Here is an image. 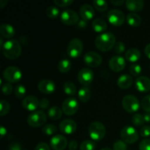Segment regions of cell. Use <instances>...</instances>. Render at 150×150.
I'll return each mask as SVG.
<instances>
[{"mask_svg":"<svg viewBox=\"0 0 150 150\" xmlns=\"http://www.w3.org/2000/svg\"><path fill=\"white\" fill-rule=\"evenodd\" d=\"M111 3L114 6H121L122 4H124V0H111Z\"/></svg>","mask_w":150,"mask_h":150,"instance_id":"obj_50","label":"cell"},{"mask_svg":"<svg viewBox=\"0 0 150 150\" xmlns=\"http://www.w3.org/2000/svg\"><path fill=\"white\" fill-rule=\"evenodd\" d=\"M59 130L62 133L66 135H70L75 133L77 129V125L76 122L72 120H64L59 124Z\"/></svg>","mask_w":150,"mask_h":150,"instance_id":"obj_16","label":"cell"},{"mask_svg":"<svg viewBox=\"0 0 150 150\" xmlns=\"http://www.w3.org/2000/svg\"><path fill=\"white\" fill-rule=\"evenodd\" d=\"M88 131L91 139L97 142L102 140L106 133L105 126L100 122H94L91 123Z\"/></svg>","mask_w":150,"mask_h":150,"instance_id":"obj_3","label":"cell"},{"mask_svg":"<svg viewBox=\"0 0 150 150\" xmlns=\"http://www.w3.org/2000/svg\"><path fill=\"white\" fill-rule=\"evenodd\" d=\"M114 150H127V146L122 140H118L114 144Z\"/></svg>","mask_w":150,"mask_h":150,"instance_id":"obj_40","label":"cell"},{"mask_svg":"<svg viewBox=\"0 0 150 150\" xmlns=\"http://www.w3.org/2000/svg\"><path fill=\"white\" fill-rule=\"evenodd\" d=\"M92 29L96 32H105L107 29V23L101 18H96L92 22Z\"/></svg>","mask_w":150,"mask_h":150,"instance_id":"obj_26","label":"cell"},{"mask_svg":"<svg viewBox=\"0 0 150 150\" xmlns=\"http://www.w3.org/2000/svg\"><path fill=\"white\" fill-rule=\"evenodd\" d=\"M0 42H1V46L2 47L3 45H4V43H3V40H2V38H1V39H0Z\"/></svg>","mask_w":150,"mask_h":150,"instance_id":"obj_55","label":"cell"},{"mask_svg":"<svg viewBox=\"0 0 150 150\" xmlns=\"http://www.w3.org/2000/svg\"><path fill=\"white\" fill-rule=\"evenodd\" d=\"M79 98L81 102L86 103L91 98V91L86 86L81 87L79 91Z\"/></svg>","mask_w":150,"mask_h":150,"instance_id":"obj_28","label":"cell"},{"mask_svg":"<svg viewBox=\"0 0 150 150\" xmlns=\"http://www.w3.org/2000/svg\"><path fill=\"white\" fill-rule=\"evenodd\" d=\"M78 147V143L76 141L73 140L70 141L68 144V149L69 150H76Z\"/></svg>","mask_w":150,"mask_h":150,"instance_id":"obj_49","label":"cell"},{"mask_svg":"<svg viewBox=\"0 0 150 150\" xmlns=\"http://www.w3.org/2000/svg\"><path fill=\"white\" fill-rule=\"evenodd\" d=\"M3 77L9 83H17L21 79L22 73L19 68L13 66L7 67L3 73Z\"/></svg>","mask_w":150,"mask_h":150,"instance_id":"obj_8","label":"cell"},{"mask_svg":"<svg viewBox=\"0 0 150 150\" xmlns=\"http://www.w3.org/2000/svg\"><path fill=\"white\" fill-rule=\"evenodd\" d=\"M62 110L67 116H72L76 114L79 110V103L73 98L64 100L62 105Z\"/></svg>","mask_w":150,"mask_h":150,"instance_id":"obj_10","label":"cell"},{"mask_svg":"<svg viewBox=\"0 0 150 150\" xmlns=\"http://www.w3.org/2000/svg\"><path fill=\"white\" fill-rule=\"evenodd\" d=\"M141 106L146 112H150V95L145 96L141 101Z\"/></svg>","mask_w":150,"mask_h":150,"instance_id":"obj_38","label":"cell"},{"mask_svg":"<svg viewBox=\"0 0 150 150\" xmlns=\"http://www.w3.org/2000/svg\"><path fill=\"white\" fill-rule=\"evenodd\" d=\"M127 23L133 27H138L142 24V18L136 13H129L126 18Z\"/></svg>","mask_w":150,"mask_h":150,"instance_id":"obj_24","label":"cell"},{"mask_svg":"<svg viewBox=\"0 0 150 150\" xmlns=\"http://www.w3.org/2000/svg\"><path fill=\"white\" fill-rule=\"evenodd\" d=\"M35 150H51V149L46 143H40L37 145Z\"/></svg>","mask_w":150,"mask_h":150,"instance_id":"obj_47","label":"cell"},{"mask_svg":"<svg viewBox=\"0 0 150 150\" xmlns=\"http://www.w3.org/2000/svg\"><path fill=\"white\" fill-rule=\"evenodd\" d=\"M93 4L95 8L100 12H104L108 9V3L105 1L95 0V1H93Z\"/></svg>","mask_w":150,"mask_h":150,"instance_id":"obj_33","label":"cell"},{"mask_svg":"<svg viewBox=\"0 0 150 150\" xmlns=\"http://www.w3.org/2000/svg\"><path fill=\"white\" fill-rule=\"evenodd\" d=\"M83 61L87 66L90 67H98L102 64V57L95 51H89L83 57Z\"/></svg>","mask_w":150,"mask_h":150,"instance_id":"obj_11","label":"cell"},{"mask_svg":"<svg viewBox=\"0 0 150 150\" xmlns=\"http://www.w3.org/2000/svg\"><path fill=\"white\" fill-rule=\"evenodd\" d=\"M144 53L146 54V57L150 59V43L148 44L144 48Z\"/></svg>","mask_w":150,"mask_h":150,"instance_id":"obj_51","label":"cell"},{"mask_svg":"<svg viewBox=\"0 0 150 150\" xmlns=\"http://www.w3.org/2000/svg\"><path fill=\"white\" fill-rule=\"evenodd\" d=\"M39 100L34 95H28L22 101V106L29 111H35L39 107Z\"/></svg>","mask_w":150,"mask_h":150,"instance_id":"obj_17","label":"cell"},{"mask_svg":"<svg viewBox=\"0 0 150 150\" xmlns=\"http://www.w3.org/2000/svg\"><path fill=\"white\" fill-rule=\"evenodd\" d=\"M149 69H150V66H149Z\"/></svg>","mask_w":150,"mask_h":150,"instance_id":"obj_57","label":"cell"},{"mask_svg":"<svg viewBox=\"0 0 150 150\" xmlns=\"http://www.w3.org/2000/svg\"><path fill=\"white\" fill-rule=\"evenodd\" d=\"M108 65L112 71L121 72L125 67L126 62L123 57L120 56H114L109 60Z\"/></svg>","mask_w":150,"mask_h":150,"instance_id":"obj_13","label":"cell"},{"mask_svg":"<svg viewBox=\"0 0 150 150\" xmlns=\"http://www.w3.org/2000/svg\"><path fill=\"white\" fill-rule=\"evenodd\" d=\"M6 134H7V130H6L5 127L1 126V128H0V136H1V138L4 137Z\"/></svg>","mask_w":150,"mask_h":150,"instance_id":"obj_52","label":"cell"},{"mask_svg":"<svg viewBox=\"0 0 150 150\" xmlns=\"http://www.w3.org/2000/svg\"><path fill=\"white\" fill-rule=\"evenodd\" d=\"M97 48L103 52H107L111 50L116 45V38L111 32H105L98 35L95 41Z\"/></svg>","mask_w":150,"mask_h":150,"instance_id":"obj_2","label":"cell"},{"mask_svg":"<svg viewBox=\"0 0 150 150\" xmlns=\"http://www.w3.org/2000/svg\"><path fill=\"white\" fill-rule=\"evenodd\" d=\"M59 10L54 6H50L45 10V14L50 18H57L59 16Z\"/></svg>","mask_w":150,"mask_h":150,"instance_id":"obj_31","label":"cell"},{"mask_svg":"<svg viewBox=\"0 0 150 150\" xmlns=\"http://www.w3.org/2000/svg\"><path fill=\"white\" fill-rule=\"evenodd\" d=\"M136 87L139 92H147L150 91V79L146 76H139L135 81Z\"/></svg>","mask_w":150,"mask_h":150,"instance_id":"obj_19","label":"cell"},{"mask_svg":"<svg viewBox=\"0 0 150 150\" xmlns=\"http://www.w3.org/2000/svg\"><path fill=\"white\" fill-rule=\"evenodd\" d=\"M13 87L10 83H5L2 85L1 86V90H2V92L5 95H9L12 93L13 92Z\"/></svg>","mask_w":150,"mask_h":150,"instance_id":"obj_43","label":"cell"},{"mask_svg":"<svg viewBox=\"0 0 150 150\" xmlns=\"http://www.w3.org/2000/svg\"><path fill=\"white\" fill-rule=\"evenodd\" d=\"M54 3L59 7H68L73 3V0H54Z\"/></svg>","mask_w":150,"mask_h":150,"instance_id":"obj_42","label":"cell"},{"mask_svg":"<svg viewBox=\"0 0 150 150\" xmlns=\"http://www.w3.org/2000/svg\"><path fill=\"white\" fill-rule=\"evenodd\" d=\"M121 138L124 142L129 144H134L139 139L137 130L131 126H125L121 130Z\"/></svg>","mask_w":150,"mask_h":150,"instance_id":"obj_5","label":"cell"},{"mask_svg":"<svg viewBox=\"0 0 150 150\" xmlns=\"http://www.w3.org/2000/svg\"><path fill=\"white\" fill-rule=\"evenodd\" d=\"M50 102L48 101V100L46 99V98H43V99H42L40 101L39 107L41 109H46V108H48Z\"/></svg>","mask_w":150,"mask_h":150,"instance_id":"obj_46","label":"cell"},{"mask_svg":"<svg viewBox=\"0 0 150 150\" xmlns=\"http://www.w3.org/2000/svg\"><path fill=\"white\" fill-rule=\"evenodd\" d=\"M47 121V116L43 111H35L31 113L27 119L29 125L32 127H39L43 125Z\"/></svg>","mask_w":150,"mask_h":150,"instance_id":"obj_4","label":"cell"},{"mask_svg":"<svg viewBox=\"0 0 150 150\" xmlns=\"http://www.w3.org/2000/svg\"><path fill=\"white\" fill-rule=\"evenodd\" d=\"M21 145L18 142H14L12 143L9 146V150H22Z\"/></svg>","mask_w":150,"mask_h":150,"instance_id":"obj_48","label":"cell"},{"mask_svg":"<svg viewBox=\"0 0 150 150\" xmlns=\"http://www.w3.org/2000/svg\"><path fill=\"white\" fill-rule=\"evenodd\" d=\"M10 110V105L7 100H1L0 102V116L4 117L7 115Z\"/></svg>","mask_w":150,"mask_h":150,"instance_id":"obj_32","label":"cell"},{"mask_svg":"<svg viewBox=\"0 0 150 150\" xmlns=\"http://www.w3.org/2000/svg\"><path fill=\"white\" fill-rule=\"evenodd\" d=\"M140 135L143 138L150 136V126L146 125L142 127L140 130Z\"/></svg>","mask_w":150,"mask_h":150,"instance_id":"obj_45","label":"cell"},{"mask_svg":"<svg viewBox=\"0 0 150 150\" xmlns=\"http://www.w3.org/2000/svg\"><path fill=\"white\" fill-rule=\"evenodd\" d=\"M78 79L81 84L84 86L90 84L94 79V73L92 70L89 68H83L79 72Z\"/></svg>","mask_w":150,"mask_h":150,"instance_id":"obj_14","label":"cell"},{"mask_svg":"<svg viewBox=\"0 0 150 150\" xmlns=\"http://www.w3.org/2000/svg\"><path fill=\"white\" fill-rule=\"evenodd\" d=\"M57 127H56L54 125L52 124H48L45 125L42 129V133L46 136H51V135L54 134L57 132Z\"/></svg>","mask_w":150,"mask_h":150,"instance_id":"obj_34","label":"cell"},{"mask_svg":"<svg viewBox=\"0 0 150 150\" xmlns=\"http://www.w3.org/2000/svg\"><path fill=\"white\" fill-rule=\"evenodd\" d=\"M38 87L40 92L42 93L45 94V95H51L54 93L55 91L56 86L53 81L44 79L38 83Z\"/></svg>","mask_w":150,"mask_h":150,"instance_id":"obj_18","label":"cell"},{"mask_svg":"<svg viewBox=\"0 0 150 150\" xmlns=\"http://www.w3.org/2000/svg\"><path fill=\"white\" fill-rule=\"evenodd\" d=\"M26 88L23 85L18 84L15 87V95H16V98H19V99H21V98H23L24 97V95H26Z\"/></svg>","mask_w":150,"mask_h":150,"instance_id":"obj_35","label":"cell"},{"mask_svg":"<svg viewBox=\"0 0 150 150\" xmlns=\"http://www.w3.org/2000/svg\"><path fill=\"white\" fill-rule=\"evenodd\" d=\"M139 150H150V139H144L139 144Z\"/></svg>","mask_w":150,"mask_h":150,"instance_id":"obj_44","label":"cell"},{"mask_svg":"<svg viewBox=\"0 0 150 150\" xmlns=\"http://www.w3.org/2000/svg\"><path fill=\"white\" fill-rule=\"evenodd\" d=\"M100 150H112L111 149H110V148H103V149H100Z\"/></svg>","mask_w":150,"mask_h":150,"instance_id":"obj_56","label":"cell"},{"mask_svg":"<svg viewBox=\"0 0 150 150\" xmlns=\"http://www.w3.org/2000/svg\"><path fill=\"white\" fill-rule=\"evenodd\" d=\"M62 110L58 106H53L48 110V116L51 120H58L62 116Z\"/></svg>","mask_w":150,"mask_h":150,"instance_id":"obj_27","label":"cell"},{"mask_svg":"<svg viewBox=\"0 0 150 150\" xmlns=\"http://www.w3.org/2000/svg\"><path fill=\"white\" fill-rule=\"evenodd\" d=\"M50 144L54 150H64L67 146V140L62 135H55L51 138Z\"/></svg>","mask_w":150,"mask_h":150,"instance_id":"obj_15","label":"cell"},{"mask_svg":"<svg viewBox=\"0 0 150 150\" xmlns=\"http://www.w3.org/2000/svg\"><path fill=\"white\" fill-rule=\"evenodd\" d=\"M7 3V0H1L0 1V8H3L4 6H6Z\"/></svg>","mask_w":150,"mask_h":150,"instance_id":"obj_54","label":"cell"},{"mask_svg":"<svg viewBox=\"0 0 150 150\" xmlns=\"http://www.w3.org/2000/svg\"><path fill=\"white\" fill-rule=\"evenodd\" d=\"M83 51V42L78 38H74L69 42L67 48V55L73 59L79 57Z\"/></svg>","mask_w":150,"mask_h":150,"instance_id":"obj_6","label":"cell"},{"mask_svg":"<svg viewBox=\"0 0 150 150\" xmlns=\"http://www.w3.org/2000/svg\"><path fill=\"white\" fill-rule=\"evenodd\" d=\"M0 34L2 38L10 39L15 36L16 31L11 25L7 24V23H2L0 26Z\"/></svg>","mask_w":150,"mask_h":150,"instance_id":"obj_23","label":"cell"},{"mask_svg":"<svg viewBox=\"0 0 150 150\" xmlns=\"http://www.w3.org/2000/svg\"><path fill=\"white\" fill-rule=\"evenodd\" d=\"M23 150H26V149H23Z\"/></svg>","mask_w":150,"mask_h":150,"instance_id":"obj_58","label":"cell"},{"mask_svg":"<svg viewBox=\"0 0 150 150\" xmlns=\"http://www.w3.org/2000/svg\"><path fill=\"white\" fill-rule=\"evenodd\" d=\"M141 58V53L137 48H132L127 50V52L125 53V59L129 62H135L139 60Z\"/></svg>","mask_w":150,"mask_h":150,"instance_id":"obj_25","label":"cell"},{"mask_svg":"<svg viewBox=\"0 0 150 150\" xmlns=\"http://www.w3.org/2000/svg\"><path fill=\"white\" fill-rule=\"evenodd\" d=\"M107 18L109 23L115 26H122L125 20V16L123 12L117 9L110 10L107 14Z\"/></svg>","mask_w":150,"mask_h":150,"instance_id":"obj_9","label":"cell"},{"mask_svg":"<svg viewBox=\"0 0 150 150\" xmlns=\"http://www.w3.org/2000/svg\"><path fill=\"white\" fill-rule=\"evenodd\" d=\"M132 122L136 127H140L142 126L145 122L144 118V116L142 114H136L132 118Z\"/></svg>","mask_w":150,"mask_h":150,"instance_id":"obj_36","label":"cell"},{"mask_svg":"<svg viewBox=\"0 0 150 150\" xmlns=\"http://www.w3.org/2000/svg\"><path fill=\"white\" fill-rule=\"evenodd\" d=\"M130 74L133 76H139L142 73V67L138 64H133L129 67Z\"/></svg>","mask_w":150,"mask_h":150,"instance_id":"obj_39","label":"cell"},{"mask_svg":"<svg viewBox=\"0 0 150 150\" xmlns=\"http://www.w3.org/2000/svg\"><path fill=\"white\" fill-rule=\"evenodd\" d=\"M133 83V79L130 75H122L117 80V86L122 89H127L132 86Z\"/></svg>","mask_w":150,"mask_h":150,"instance_id":"obj_21","label":"cell"},{"mask_svg":"<svg viewBox=\"0 0 150 150\" xmlns=\"http://www.w3.org/2000/svg\"><path fill=\"white\" fill-rule=\"evenodd\" d=\"M80 16L83 21H87L93 18L95 16V10L92 6L90 4H85L82 5L80 8Z\"/></svg>","mask_w":150,"mask_h":150,"instance_id":"obj_20","label":"cell"},{"mask_svg":"<svg viewBox=\"0 0 150 150\" xmlns=\"http://www.w3.org/2000/svg\"><path fill=\"white\" fill-rule=\"evenodd\" d=\"M123 108L128 113H134L140 108V103L136 97L133 95H126L122 101Z\"/></svg>","mask_w":150,"mask_h":150,"instance_id":"obj_7","label":"cell"},{"mask_svg":"<svg viewBox=\"0 0 150 150\" xmlns=\"http://www.w3.org/2000/svg\"><path fill=\"white\" fill-rule=\"evenodd\" d=\"M125 45L124 42H121V41H118L116 43L115 46H114V51H115L116 54H123L125 52Z\"/></svg>","mask_w":150,"mask_h":150,"instance_id":"obj_41","label":"cell"},{"mask_svg":"<svg viewBox=\"0 0 150 150\" xmlns=\"http://www.w3.org/2000/svg\"><path fill=\"white\" fill-rule=\"evenodd\" d=\"M96 144L94 142L89 140L84 141L80 145V150H95Z\"/></svg>","mask_w":150,"mask_h":150,"instance_id":"obj_37","label":"cell"},{"mask_svg":"<svg viewBox=\"0 0 150 150\" xmlns=\"http://www.w3.org/2000/svg\"><path fill=\"white\" fill-rule=\"evenodd\" d=\"M127 10L131 12H139L143 10L144 2L142 0H127L125 2Z\"/></svg>","mask_w":150,"mask_h":150,"instance_id":"obj_22","label":"cell"},{"mask_svg":"<svg viewBox=\"0 0 150 150\" xmlns=\"http://www.w3.org/2000/svg\"><path fill=\"white\" fill-rule=\"evenodd\" d=\"M61 21L67 26H73L79 22V15L71 10H66L61 14Z\"/></svg>","mask_w":150,"mask_h":150,"instance_id":"obj_12","label":"cell"},{"mask_svg":"<svg viewBox=\"0 0 150 150\" xmlns=\"http://www.w3.org/2000/svg\"><path fill=\"white\" fill-rule=\"evenodd\" d=\"M21 46L16 40L12 39L4 42L1 51L4 57L8 59L14 60L18 58L21 54Z\"/></svg>","mask_w":150,"mask_h":150,"instance_id":"obj_1","label":"cell"},{"mask_svg":"<svg viewBox=\"0 0 150 150\" xmlns=\"http://www.w3.org/2000/svg\"><path fill=\"white\" fill-rule=\"evenodd\" d=\"M144 120L146 122H150V114H146L144 115Z\"/></svg>","mask_w":150,"mask_h":150,"instance_id":"obj_53","label":"cell"},{"mask_svg":"<svg viewBox=\"0 0 150 150\" xmlns=\"http://www.w3.org/2000/svg\"><path fill=\"white\" fill-rule=\"evenodd\" d=\"M64 91L67 95L73 96L76 94V86L71 81H67L64 84Z\"/></svg>","mask_w":150,"mask_h":150,"instance_id":"obj_30","label":"cell"},{"mask_svg":"<svg viewBox=\"0 0 150 150\" xmlns=\"http://www.w3.org/2000/svg\"><path fill=\"white\" fill-rule=\"evenodd\" d=\"M58 69L61 73H67L71 69V62L68 59H62L58 64Z\"/></svg>","mask_w":150,"mask_h":150,"instance_id":"obj_29","label":"cell"}]
</instances>
